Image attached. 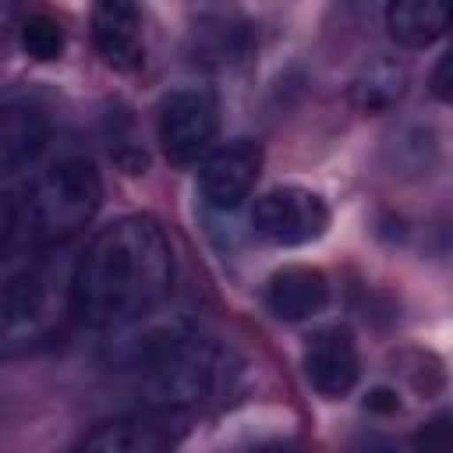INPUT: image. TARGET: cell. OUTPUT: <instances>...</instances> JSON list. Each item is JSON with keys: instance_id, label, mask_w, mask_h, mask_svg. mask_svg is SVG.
<instances>
[{"instance_id": "1", "label": "cell", "mask_w": 453, "mask_h": 453, "mask_svg": "<svg viewBox=\"0 0 453 453\" xmlns=\"http://www.w3.org/2000/svg\"><path fill=\"white\" fill-rule=\"evenodd\" d=\"M173 251L152 216L103 226L74 262V315L96 329H124L166 301Z\"/></svg>"}, {"instance_id": "2", "label": "cell", "mask_w": 453, "mask_h": 453, "mask_svg": "<svg viewBox=\"0 0 453 453\" xmlns=\"http://www.w3.org/2000/svg\"><path fill=\"white\" fill-rule=\"evenodd\" d=\"M103 184L88 159L64 156L50 163L21 198H7L4 209V251L71 241L99 209Z\"/></svg>"}, {"instance_id": "3", "label": "cell", "mask_w": 453, "mask_h": 453, "mask_svg": "<svg viewBox=\"0 0 453 453\" xmlns=\"http://www.w3.org/2000/svg\"><path fill=\"white\" fill-rule=\"evenodd\" d=\"M138 368L152 407L177 411L205 400L219 386L223 350L212 336L177 326L149 336V343L138 354Z\"/></svg>"}, {"instance_id": "4", "label": "cell", "mask_w": 453, "mask_h": 453, "mask_svg": "<svg viewBox=\"0 0 453 453\" xmlns=\"http://www.w3.org/2000/svg\"><path fill=\"white\" fill-rule=\"evenodd\" d=\"M4 350H32L53 333L64 319L74 315V265L60 269L46 258L28 262L4 283Z\"/></svg>"}, {"instance_id": "5", "label": "cell", "mask_w": 453, "mask_h": 453, "mask_svg": "<svg viewBox=\"0 0 453 453\" xmlns=\"http://www.w3.org/2000/svg\"><path fill=\"white\" fill-rule=\"evenodd\" d=\"M216 127H219L216 99L205 88H177L163 96L156 113V131L170 163L188 166L198 156H205L212 149Z\"/></svg>"}, {"instance_id": "6", "label": "cell", "mask_w": 453, "mask_h": 453, "mask_svg": "<svg viewBox=\"0 0 453 453\" xmlns=\"http://www.w3.org/2000/svg\"><path fill=\"white\" fill-rule=\"evenodd\" d=\"M251 226L258 237L280 248L311 244L329 226V205L308 188H273L255 202Z\"/></svg>"}, {"instance_id": "7", "label": "cell", "mask_w": 453, "mask_h": 453, "mask_svg": "<svg viewBox=\"0 0 453 453\" xmlns=\"http://www.w3.org/2000/svg\"><path fill=\"white\" fill-rule=\"evenodd\" d=\"M258 170H262V149L258 142L251 138H237V142H226L219 149H212L205 159H202V170H198V188H202V198L226 212V209H237L255 180H258Z\"/></svg>"}, {"instance_id": "8", "label": "cell", "mask_w": 453, "mask_h": 453, "mask_svg": "<svg viewBox=\"0 0 453 453\" xmlns=\"http://www.w3.org/2000/svg\"><path fill=\"white\" fill-rule=\"evenodd\" d=\"M180 442V425L173 421V411L156 407L145 414H124L113 421H103L96 432L85 435V449L96 453H159Z\"/></svg>"}, {"instance_id": "9", "label": "cell", "mask_w": 453, "mask_h": 453, "mask_svg": "<svg viewBox=\"0 0 453 453\" xmlns=\"http://www.w3.org/2000/svg\"><path fill=\"white\" fill-rule=\"evenodd\" d=\"M304 375L311 382V389H319L322 396L336 400V396H347L361 375V361H357V343L350 336V329L343 326H329V329H319L308 347H304Z\"/></svg>"}, {"instance_id": "10", "label": "cell", "mask_w": 453, "mask_h": 453, "mask_svg": "<svg viewBox=\"0 0 453 453\" xmlns=\"http://www.w3.org/2000/svg\"><path fill=\"white\" fill-rule=\"evenodd\" d=\"M92 42L110 67L138 71L145 60L138 4L134 0H96L92 4Z\"/></svg>"}, {"instance_id": "11", "label": "cell", "mask_w": 453, "mask_h": 453, "mask_svg": "<svg viewBox=\"0 0 453 453\" xmlns=\"http://www.w3.org/2000/svg\"><path fill=\"white\" fill-rule=\"evenodd\" d=\"M46 138H50L46 110L35 99H28V96L7 99L4 113H0V170L7 177L25 170L42 152Z\"/></svg>"}, {"instance_id": "12", "label": "cell", "mask_w": 453, "mask_h": 453, "mask_svg": "<svg viewBox=\"0 0 453 453\" xmlns=\"http://www.w3.org/2000/svg\"><path fill=\"white\" fill-rule=\"evenodd\" d=\"M329 301V283L322 269L311 265H283L269 276L265 287V304L273 308L276 319L283 322H301L311 319L326 308Z\"/></svg>"}, {"instance_id": "13", "label": "cell", "mask_w": 453, "mask_h": 453, "mask_svg": "<svg viewBox=\"0 0 453 453\" xmlns=\"http://www.w3.org/2000/svg\"><path fill=\"white\" fill-rule=\"evenodd\" d=\"M449 25H453V0H389L386 4V28L407 50L432 46Z\"/></svg>"}, {"instance_id": "14", "label": "cell", "mask_w": 453, "mask_h": 453, "mask_svg": "<svg viewBox=\"0 0 453 453\" xmlns=\"http://www.w3.org/2000/svg\"><path fill=\"white\" fill-rule=\"evenodd\" d=\"M191 39H195V53H198L205 64H230V60H237V57L248 50V32H244V25H234V21H226V18H212V21L195 25Z\"/></svg>"}, {"instance_id": "15", "label": "cell", "mask_w": 453, "mask_h": 453, "mask_svg": "<svg viewBox=\"0 0 453 453\" xmlns=\"http://www.w3.org/2000/svg\"><path fill=\"white\" fill-rule=\"evenodd\" d=\"M403 96V71L396 67H375L354 85V99L361 110H382Z\"/></svg>"}, {"instance_id": "16", "label": "cell", "mask_w": 453, "mask_h": 453, "mask_svg": "<svg viewBox=\"0 0 453 453\" xmlns=\"http://www.w3.org/2000/svg\"><path fill=\"white\" fill-rule=\"evenodd\" d=\"M21 46L32 60H57L64 53V28L60 21L46 18V14H35V18H25L21 25Z\"/></svg>"}, {"instance_id": "17", "label": "cell", "mask_w": 453, "mask_h": 453, "mask_svg": "<svg viewBox=\"0 0 453 453\" xmlns=\"http://www.w3.org/2000/svg\"><path fill=\"white\" fill-rule=\"evenodd\" d=\"M418 446H439V449H453V414H442L435 421H428L418 435H414Z\"/></svg>"}, {"instance_id": "18", "label": "cell", "mask_w": 453, "mask_h": 453, "mask_svg": "<svg viewBox=\"0 0 453 453\" xmlns=\"http://www.w3.org/2000/svg\"><path fill=\"white\" fill-rule=\"evenodd\" d=\"M432 92H435V99L453 106V46L439 57V64L432 71Z\"/></svg>"}]
</instances>
